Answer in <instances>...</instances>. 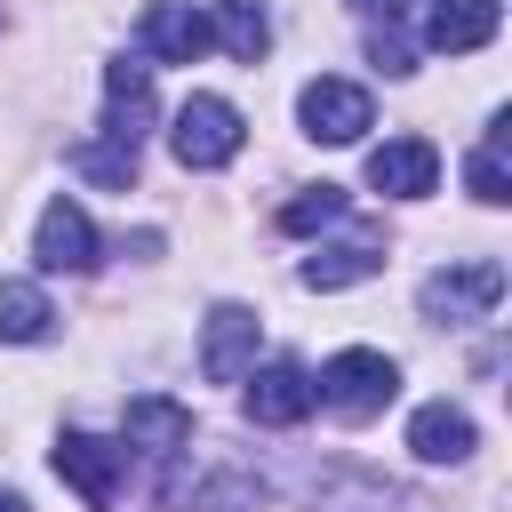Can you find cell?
<instances>
[{"label":"cell","mask_w":512,"mask_h":512,"mask_svg":"<svg viewBox=\"0 0 512 512\" xmlns=\"http://www.w3.org/2000/svg\"><path fill=\"white\" fill-rule=\"evenodd\" d=\"M72 168H80L88 184H104V192H128V184H136V144H120V136L72 144Z\"/></svg>","instance_id":"obj_18"},{"label":"cell","mask_w":512,"mask_h":512,"mask_svg":"<svg viewBox=\"0 0 512 512\" xmlns=\"http://www.w3.org/2000/svg\"><path fill=\"white\" fill-rule=\"evenodd\" d=\"M384 272V248L360 232V240H336L320 256H304V288H352V280H376Z\"/></svg>","instance_id":"obj_15"},{"label":"cell","mask_w":512,"mask_h":512,"mask_svg":"<svg viewBox=\"0 0 512 512\" xmlns=\"http://www.w3.org/2000/svg\"><path fill=\"white\" fill-rule=\"evenodd\" d=\"M496 24H504V0H432L424 40H432L440 56H472V48L496 40Z\"/></svg>","instance_id":"obj_12"},{"label":"cell","mask_w":512,"mask_h":512,"mask_svg":"<svg viewBox=\"0 0 512 512\" xmlns=\"http://www.w3.org/2000/svg\"><path fill=\"white\" fill-rule=\"evenodd\" d=\"M208 32L232 48V64H264V48H272V24H264V8H256V0H224Z\"/></svg>","instance_id":"obj_16"},{"label":"cell","mask_w":512,"mask_h":512,"mask_svg":"<svg viewBox=\"0 0 512 512\" xmlns=\"http://www.w3.org/2000/svg\"><path fill=\"white\" fill-rule=\"evenodd\" d=\"M136 40H144V56H152V64H192L216 32H208V16H200V8H184V0H152V8H144V24H136Z\"/></svg>","instance_id":"obj_8"},{"label":"cell","mask_w":512,"mask_h":512,"mask_svg":"<svg viewBox=\"0 0 512 512\" xmlns=\"http://www.w3.org/2000/svg\"><path fill=\"white\" fill-rule=\"evenodd\" d=\"M464 184H472V200H480V208H504V200H512V176H504V120H496V128H488V144L464 160Z\"/></svg>","instance_id":"obj_19"},{"label":"cell","mask_w":512,"mask_h":512,"mask_svg":"<svg viewBox=\"0 0 512 512\" xmlns=\"http://www.w3.org/2000/svg\"><path fill=\"white\" fill-rule=\"evenodd\" d=\"M368 184L392 192V200H424V192L440 184V152H432L424 136H392V144L368 152Z\"/></svg>","instance_id":"obj_10"},{"label":"cell","mask_w":512,"mask_h":512,"mask_svg":"<svg viewBox=\"0 0 512 512\" xmlns=\"http://www.w3.org/2000/svg\"><path fill=\"white\" fill-rule=\"evenodd\" d=\"M48 296L32 280H0V344H40L48 336Z\"/></svg>","instance_id":"obj_17"},{"label":"cell","mask_w":512,"mask_h":512,"mask_svg":"<svg viewBox=\"0 0 512 512\" xmlns=\"http://www.w3.org/2000/svg\"><path fill=\"white\" fill-rule=\"evenodd\" d=\"M120 424H128V448H144V456H184L192 448V408L168 400V392H136Z\"/></svg>","instance_id":"obj_11"},{"label":"cell","mask_w":512,"mask_h":512,"mask_svg":"<svg viewBox=\"0 0 512 512\" xmlns=\"http://www.w3.org/2000/svg\"><path fill=\"white\" fill-rule=\"evenodd\" d=\"M368 56H376V64H384V72H416V64H408V48H400V40H392V32H376V40H368Z\"/></svg>","instance_id":"obj_21"},{"label":"cell","mask_w":512,"mask_h":512,"mask_svg":"<svg viewBox=\"0 0 512 512\" xmlns=\"http://www.w3.org/2000/svg\"><path fill=\"white\" fill-rule=\"evenodd\" d=\"M408 448H416L424 464H464V456L480 448V432H472V416H464V408L432 400V408H416V416H408Z\"/></svg>","instance_id":"obj_14"},{"label":"cell","mask_w":512,"mask_h":512,"mask_svg":"<svg viewBox=\"0 0 512 512\" xmlns=\"http://www.w3.org/2000/svg\"><path fill=\"white\" fill-rule=\"evenodd\" d=\"M392 392H400V368H392L384 352H368V344L336 352V360L320 368V384H312V400H320L328 416H344V424L384 416V408H392Z\"/></svg>","instance_id":"obj_1"},{"label":"cell","mask_w":512,"mask_h":512,"mask_svg":"<svg viewBox=\"0 0 512 512\" xmlns=\"http://www.w3.org/2000/svg\"><path fill=\"white\" fill-rule=\"evenodd\" d=\"M240 144H248V128H240V112H232L224 96H184V104H176L168 152H176L184 168H224Z\"/></svg>","instance_id":"obj_2"},{"label":"cell","mask_w":512,"mask_h":512,"mask_svg":"<svg viewBox=\"0 0 512 512\" xmlns=\"http://www.w3.org/2000/svg\"><path fill=\"white\" fill-rule=\"evenodd\" d=\"M0 512H24V496H8V488H0Z\"/></svg>","instance_id":"obj_23"},{"label":"cell","mask_w":512,"mask_h":512,"mask_svg":"<svg viewBox=\"0 0 512 512\" xmlns=\"http://www.w3.org/2000/svg\"><path fill=\"white\" fill-rule=\"evenodd\" d=\"M336 216H344V192H336V184H312V192H296V200L280 208L288 232H320V224H336Z\"/></svg>","instance_id":"obj_20"},{"label":"cell","mask_w":512,"mask_h":512,"mask_svg":"<svg viewBox=\"0 0 512 512\" xmlns=\"http://www.w3.org/2000/svg\"><path fill=\"white\" fill-rule=\"evenodd\" d=\"M352 8H360V16H384V24H392V16L408 8V0H352Z\"/></svg>","instance_id":"obj_22"},{"label":"cell","mask_w":512,"mask_h":512,"mask_svg":"<svg viewBox=\"0 0 512 512\" xmlns=\"http://www.w3.org/2000/svg\"><path fill=\"white\" fill-rule=\"evenodd\" d=\"M56 472L80 488L88 512H112V504H120V480H128V448L104 440V432H64V440H56Z\"/></svg>","instance_id":"obj_3"},{"label":"cell","mask_w":512,"mask_h":512,"mask_svg":"<svg viewBox=\"0 0 512 512\" xmlns=\"http://www.w3.org/2000/svg\"><path fill=\"white\" fill-rule=\"evenodd\" d=\"M144 128H152V64L120 56V64H104V136L144 144Z\"/></svg>","instance_id":"obj_9"},{"label":"cell","mask_w":512,"mask_h":512,"mask_svg":"<svg viewBox=\"0 0 512 512\" xmlns=\"http://www.w3.org/2000/svg\"><path fill=\"white\" fill-rule=\"evenodd\" d=\"M32 256H40V272H96V224L72 200H48L40 232H32Z\"/></svg>","instance_id":"obj_7"},{"label":"cell","mask_w":512,"mask_h":512,"mask_svg":"<svg viewBox=\"0 0 512 512\" xmlns=\"http://www.w3.org/2000/svg\"><path fill=\"white\" fill-rule=\"evenodd\" d=\"M496 296H504V264L472 256V264L424 280V320H480V312H496Z\"/></svg>","instance_id":"obj_4"},{"label":"cell","mask_w":512,"mask_h":512,"mask_svg":"<svg viewBox=\"0 0 512 512\" xmlns=\"http://www.w3.org/2000/svg\"><path fill=\"white\" fill-rule=\"evenodd\" d=\"M296 112H304V136H320V144H360V128L376 120L368 88H352V80H312L296 96Z\"/></svg>","instance_id":"obj_6"},{"label":"cell","mask_w":512,"mask_h":512,"mask_svg":"<svg viewBox=\"0 0 512 512\" xmlns=\"http://www.w3.org/2000/svg\"><path fill=\"white\" fill-rule=\"evenodd\" d=\"M320 400H312V376L296 368V360H272V368H256V384H248V416L256 424H304Z\"/></svg>","instance_id":"obj_13"},{"label":"cell","mask_w":512,"mask_h":512,"mask_svg":"<svg viewBox=\"0 0 512 512\" xmlns=\"http://www.w3.org/2000/svg\"><path fill=\"white\" fill-rule=\"evenodd\" d=\"M256 336H264V320L248 304H216L208 312V336H200V376L208 384H240L256 368Z\"/></svg>","instance_id":"obj_5"}]
</instances>
